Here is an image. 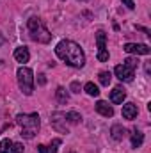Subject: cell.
<instances>
[{"label":"cell","mask_w":151,"mask_h":153,"mask_svg":"<svg viewBox=\"0 0 151 153\" xmlns=\"http://www.w3.org/2000/svg\"><path fill=\"white\" fill-rule=\"evenodd\" d=\"M55 53L61 61H64L71 68H84L85 64V53L80 48V45L71 39H62L55 46Z\"/></svg>","instance_id":"1"},{"label":"cell","mask_w":151,"mask_h":153,"mask_svg":"<svg viewBox=\"0 0 151 153\" xmlns=\"http://www.w3.org/2000/svg\"><path fill=\"white\" fill-rule=\"evenodd\" d=\"M16 125L21 128V137L34 139L39 132L41 119H39L38 112H32V114H18L16 116Z\"/></svg>","instance_id":"2"},{"label":"cell","mask_w":151,"mask_h":153,"mask_svg":"<svg viewBox=\"0 0 151 153\" xmlns=\"http://www.w3.org/2000/svg\"><path fill=\"white\" fill-rule=\"evenodd\" d=\"M27 30H29L30 39L36 41V43H43V45H46V43L52 41V34H50V30L46 29L44 22H43L41 18H38V16L29 18V22H27Z\"/></svg>","instance_id":"3"},{"label":"cell","mask_w":151,"mask_h":153,"mask_svg":"<svg viewBox=\"0 0 151 153\" xmlns=\"http://www.w3.org/2000/svg\"><path fill=\"white\" fill-rule=\"evenodd\" d=\"M16 76H18V85H20L21 93L25 96H30L34 93V71L27 66H21V68H18Z\"/></svg>","instance_id":"4"},{"label":"cell","mask_w":151,"mask_h":153,"mask_svg":"<svg viewBox=\"0 0 151 153\" xmlns=\"http://www.w3.org/2000/svg\"><path fill=\"white\" fill-rule=\"evenodd\" d=\"M50 123L52 126L59 132V134H70V128H68V119H66V112H53L50 116Z\"/></svg>","instance_id":"5"},{"label":"cell","mask_w":151,"mask_h":153,"mask_svg":"<svg viewBox=\"0 0 151 153\" xmlns=\"http://www.w3.org/2000/svg\"><path fill=\"white\" fill-rule=\"evenodd\" d=\"M123 50L126 53H137V55H150L151 48L144 43H126L123 46Z\"/></svg>","instance_id":"6"},{"label":"cell","mask_w":151,"mask_h":153,"mask_svg":"<svg viewBox=\"0 0 151 153\" xmlns=\"http://www.w3.org/2000/svg\"><path fill=\"white\" fill-rule=\"evenodd\" d=\"M114 73H115V76H117L121 82H132L135 70H132V68H128V66H124V64H117V66L114 68Z\"/></svg>","instance_id":"7"},{"label":"cell","mask_w":151,"mask_h":153,"mask_svg":"<svg viewBox=\"0 0 151 153\" xmlns=\"http://www.w3.org/2000/svg\"><path fill=\"white\" fill-rule=\"evenodd\" d=\"M0 153H23V144L14 143L11 139L0 141Z\"/></svg>","instance_id":"8"},{"label":"cell","mask_w":151,"mask_h":153,"mask_svg":"<svg viewBox=\"0 0 151 153\" xmlns=\"http://www.w3.org/2000/svg\"><path fill=\"white\" fill-rule=\"evenodd\" d=\"M139 114V109H137V105L135 103H132V102H128V103H124L123 105V117L124 119H135Z\"/></svg>","instance_id":"9"},{"label":"cell","mask_w":151,"mask_h":153,"mask_svg":"<svg viewBox=\"0 0 151 153\" xmlns=\"http://www.w3.org/2000/svg\"><path fill=\"white\" fill-rule=\"evenodd\" d=\"M96 112H100V114L105 116V117H112L114 109H112V105H109L107 102L100 100V102H96Z\"/></svg>","instance_id":"10"},{"label":"cell","mask_w":151,"mask_h":153,"mask_svg":"<svg viewBox=\"0 0 151 153\" xmlns=\"http://www.w3.org/2000/svg\"><path fill=\"white\" fill-rule=\"evenodd\" d=\"M14 59H16L18 62H21V64L29 62V59H30V52H29V48H27V46H20V48H16V50H14Z\"/></svg>","instance_id":"11"},{"label":"cell","mask_w":151,"mask_h":153,"mask_svg":"<svg viewBox=\"0 0 151 153\" xmlns=\"http://www.w3.org/2000/svg\"><path fill=\"white\" fill-rule=\"evenodd\" d=\"M124 98H126L124 89H123V87H114L112 93H110V102H112V103H123Z\"/></svg>","instance_id":"12"},{"label":"cell","mask_w":151,"mask_h":153,"mask_svg":"<svg viewBox=\"0 0 151 153\" xmlns=\"http://www.w3.org/2000/svg\"><path fill=\"white\" fill-rule=\"evenodd\" d=\"M61 139H53L50 143V146H44V144H39L38 146V152L39 153H57V146H61Z\"/></svg>","instance_id":"13"},{"label":"cell","mask_w":151,"mask_h":153,"mask_svg":"<svg viewBox=\"0 0 151 153\" xmlns=\"http://www.w3.org/2000/svg\"><path fill=\"white\" fill-rule=\"evenodd\" d=\"M110 135H112V139H115V141H123L124 135H126V128L121 126V125H112V128H110Z\"/></svg>","instance_id":"14"},{"label":"cell","mask_w":151,"mask_h":153,"mask_svg":"<svg viewBox=\"0 0 151 153\" xmlns=\"http://www.w3.org/2000/svg\"><path fill=\"white\" fill-rule=\"evenodd\" d=\"M55 98H57L59 103H68V102H70V94H68V91H66L62 85L57 87V91H55Z\"/></svg>","instance_id":"15"},{"label":"cell","mask_w":151,"mask_h":153,"mask_svg":"<svg viewBox=\"0 0 151 153\" xmlns=\"http://www.w3.org/2000/svg\"><path fill=\"white\" fill-rule=\"evenodd\" d=\"M142 143H144V134H142L141 130L135 128L133 134H132V146H133V148H139Z\"/></svg>","instance_id":"16"},{"label":"cell","mask_w":151,"mask_h":153,"mask_svg":"<svg viewBox=\"0 0 151 153\" xmlns=\"http://www.w3.org/2000/svg\"><path fill=\"white\" fill-rule=\"evenodd\" d=\"M96 45H98V52L100 50H107V34L103 30H100L96 34Z\"/></svg>","instance_id":"17"},{"label":"cell","mask_w":151,"mask_h":153,"mask_svg":"<svg viewBox=\"0 0 151 153\" xmlns=\"http://www.w3.org/2000/svg\"><path fill=\"white\" fill-rule=\"evenodd\" d=\"M84 91H85L89 96H98V94H100V89H98V85H96L94 82H87V84L84 85Z\"/></svg>","instance_id":"18"},{"label":"cell","mask_w":151,"mask_h":153,"mask_svg":"<svg viewBox=\"0 0 151 153\" xmlns=\"http://www.w3.org/2000/svg\"><path fill=\"white\" fill-rule=\"evenodd\" d=\"M66 119H68L70 125H78L82 121V116L78 112H75V111H71V112H66Z\"/></svg>","instance_id":"19"},{"label":"cell","mask_w":151,"mask_h":153,"mask_svg":"<svg viewBox=\"0 0 151 153\" xmlns=\"http://www.w3.org/2000/svg\"><path fill=\"white\" fill-rule=\"evenodd\" d=\"M100 84L101 85H109L110 84V80H112V73L110 71H100Z\"/></svg>","instance_id":"20"},{"label":"cell","mask_w":151,"mask_h":153,"mask_svg":"<svg viewBox=\"0 0 151 153\" xmlns=\"http://www.w3.org/2000/svg\"><path fill=\"white\" fill-rule=\"evenodd\" d=\"M124 66H128V68H132V70H135L137 68V64H139V61L135 59V57H128V59H124V62H123Z\"/></svg>","instance_id":"21"},{"label":"cell","mask_w":151,"mask_h":153,"mask_svg":"<svg viewBox=\"0 0 151 153\" xmlns=\"http://www.w3.org/2000/svg\"><path fill=\"white\" fill-rule=\"evenodd\" d=\"M96 57H98L100 62H107V61H109V50H100Z\"/></svg>","instance_id":"22"},{"label":"cell","mask_w":151,"mask_h":153,"mask_svg":"<svg viewBox=\"0 0 151 153\" xmlns=\"http://www.w3.org/2000/svg\"><path fill=\"white\" fill-rule=\"evenodd\" d=\"M70 89H71V93H76V94H78V93L82 91V85H80V82L73 80V82H71V85H70Z\"/></svg>","instance_id":"23"},{"label":"cell","mask_w":151,"mask_h":153,"mask_svg":"<svg viewBox=\"0 0 151 153\" xmlns=\"http://www.w3.org/2000/svg\"><path fill=\"white\" fill-rule=\"evenodd\" d=\"M123 2L126 4L128 9H135V2H133V0H123Z\"/></svg>","instance_id":"24"},{"label":"cell","mask_w":151,"mask_h":153,"mask_svg":"<svg viewBox=\"0 0 151 153\" xmlns=\"http://www.w3.org/2000/svg\"><path fill=\"white\" fill-rule=\"evenodd\" d=\"M46 82V78H44V75H39V84H44Z\"/></svg>","instance_id":"25"},{"label":"cell","mask_w":151,"mask_h":153,"mask_svg":"<svg viewBox=\"0 0 151 153\" xmlns=\"http://www.w3.org/2000/svg\"><path fill=\"white\" fill-rule=\"evenodd\" d=\"M151 71V66H150V62H146V73H150Z\"/></svg>","instance_id":"26"},{"label":"cell","mask_w":151,"mask_h":153,"mask_svg":"<svg viewBox=\"0 0 151 153\" xmlns=\"http://www.w3.org/2000/svg\"><path fill=\"white\" fill-rule=\"evenodd\" d=\"M68 153H75V152H68Z\"/></svg>","instance_id":"27"}]
</instances>
